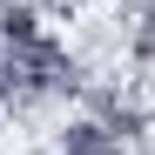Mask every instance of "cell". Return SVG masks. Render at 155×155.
<instances>
[{"label":"cell","mask_w":155,"mask_h":155,"mask_svg":"<svg viewBox=\"0 0 155 155\" xmlns=\"http://www.w3.org/2000/svg\"><path fill=\"white\" fill-rule=\"evenodd\" d=\"M121 148H128V142L115 135V128H101L94 115H81V121L61 128V148H54V155H121Z\"/></svg>","instance_id":"1"},{"label":"cell","mask_w":155,"mask_h":155,"mask_svg":"<svg viewBox=\"0 0 155 155\" xmlns=\"http://www.w3.org/2000/svg\"><path fill=\"white\" fill-rule=\"evenodd\" d=\"M0 41H7V47L47 41V34H41V0H20V7H0Z\"/></svg>","instance_id":"2"},{"label":"cell","mask_w":155,"mask_h":155,"mask_svg":"<svg viewBox=\"0 0 155 155\" xmlns=\"http://www.w3.org/2000/svg\"><path fill=\"white\" fill-rule=\"evenodd\" d=\"M27 155H41V148H27Z\"/></svg>","instance_id":"3"}]
</instances>
